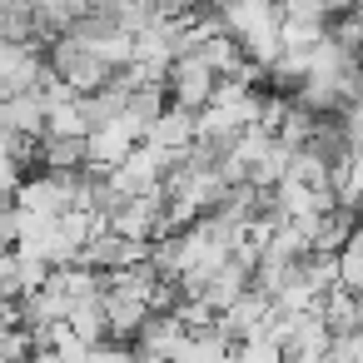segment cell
<instances>
[{"label":"cell","instance_id":"cell-1","mask_svg":"<svg viewBox=\"0 0 363 363\" xmlns=\"http://www.w3.org/2000/svg\"><path fill=\"white\" fill-rule=\"evenodd\" d=\"M140 140H145V125L130 120V115H120V120H110V125H95V130H90V169L110 174L115 164H125V160L140 150Z\"/></svg>","mask_w":363,"mask_h":363},{"label":"cell","instance_id":"cell-2","mask_svg":"<svg viewBox=\"0 0 363 363\" xmlns=\"http://www.w3.org/2000/svg\"><path fill=\"white\" fill-rule=\"evenodd\" d=\"M219 90V70L204 60V55H179L169 65V100L174 105H189V110H204Z\"/></svg>","mask_w":363,"mask_h":363},{"label":"cell","instance_id":"cell-3","mask_svg":"<svg viewBox=\"0 0 363 363\" xmlns=\"http://www.w3.org/2000/svg\"><path fill=\"white\" fill-rule=\"evenodd\" d=\"M184 333H189V323H184L179 308H169V313L155 308L145 318V328L135 333V358H174L179 343H184Z\"/></svg>","mask_w":363,"mask_h":363},{"label":"cell","instance_id":"cell-4","mask_svg":"<svg viewBox=\"0 0 363 363\" xmlns=\"http://www.w3.org/2000/svg\"><path fill=\"white\" fill-rule=\"evenodd\" d=\"M90 164V135H45L40 140V169H85Z\"/></svg>","mask_w":363,"mask_h":363},{"label":"cell","instance_id":"cell-5","mask_svg":"<svg viewBox=\"0 0 363 363\" xmlns=\"http://www.w3.org/2000/svg\"><path fill=\"white\" fill-rule=\"evenodd\" d=\"M279 11L284 16H318V21H328V0H279Z\"/></svg>","mask_w":363,"mask_h":363}]
</instances>
